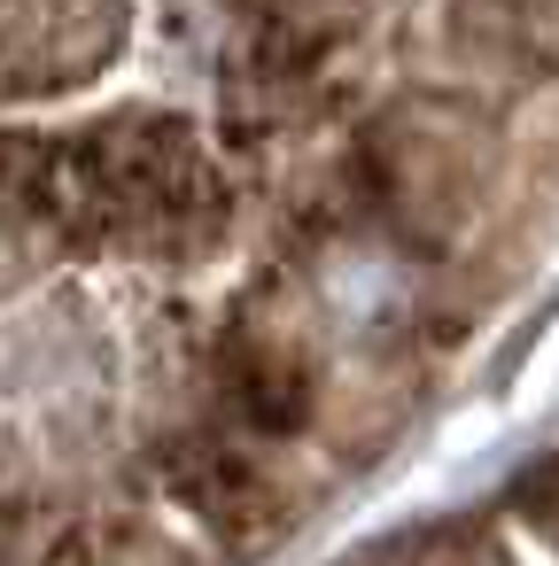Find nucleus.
Wrapping results in <instances>:
<instances>
[{
    "label": "nucleus",
    "mask_w": 559,
    "mask_h": 566,
    "mask_svg": "<svg viewBox=\"0 0 559 566\" xmlns=\"http://www.w3.org/2000/svg\"><path fill=\"white\" fill-rule=\"evenodd\" d=\"M319 303H327V318H334L342 334H389V326L412 311V272H404L396 256L350 249V256H334V264L319 272Z\"/></svg>",
    "instance_id": "nucleus-1"
}]
</instances>
